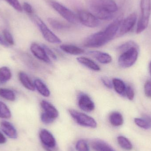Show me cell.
Returning a JSON list of instances; mask_svg holds the SVG:
<instances>
[{
  "label": "cell",
  "mask_w": 151,
  "mask_h": 151,
  "mask_svg": "<svg viewBox=\"0 0 151 151\" xmlns=\"http://www.w3.org/2000/svg\"><path fill=\"white\" fill-rule=\"evenodd\" d=\"M141 15L137 23L136 32L140 34L148 27L151 13V0H141Z\"/></svg>",
  "instance_id": "cell-1"
},
{
  "label": "cell",
  "mask_w": 151,
  "mask_h": 151,
  "mask_svg": "<svg viewBox=\"0 0 151 151\" xmlns=\"http://www.w3.org/2000/svg\"><path fill=\"white\" fill-rule=\"evenodd\" d=\"M30 17L37 25L43 38L47 41L52 43H60L62 42L61 40L47 27L46 24L39 17L34 14V13L30 15Z\"/></svg>",
  "instance_id": "cell-2"
},
{
  "label": "cell",
  "mask_w": 151,
  "mask_h": 151,
  "mask_svg": "<svg viewBox=\"0 0 151 151\" xmlns=\"http://www.w3.org/2000/svg\"><path fill=\"white\" fill-rule=\"evenodd\" d=\"M47 2L58 13L71 24H76L79 22L77 15L55 0H47Z\"/></svg>",
  "instance_id": "cell-3"
},
{
  "label": "cell",
  "mask_w": 151,
  "mask_h": 151,
  "mask_svg": "<svg viewBox=\"0 0 151 151\" xmlns=\"http://www.w3.org/2000/svg\"><path fill=\"white\" fill-rule=\"evenodd\" d=\"M138 51V47H133L122 53L118 60L119 65L123 68L132 66L137 60Z\"/></svg>",
  "instance_id": "cell-4"
},
{
  "label": "cell",
  "mask_w": 151,
  "mask_h": 151,
  "mask_svg": "<svg viewBox=\"0 0 151 151\" xmlns=\"http://www.w3.org/2000/svg\"><path fill=\"white\" fill-rule=\"evenodd\" d=\"M109 40L104 31L95 33L87 37L83 46L89 48H98L102 47L109 42Z\"/></svg>",
  "instance_id": "cell-5"
},
{
  "label": "cell",
  "mask_w": 151,
  "mask_h": 151,
  "mask_svg": "<svg viewBox=\"0 0 151 151\" xmlns=\"http://www.w3.org/2000/svg\"><path fill=\"white\" fill-rule=\"evenodd\" d=\"M69 112L71 117L79 125L92 128L96 127V122L92 117L73 109H69Z\"/></svg>",
  "instance_id": "cell-6"
},
{
  "label": "cell",
  "mask_w": 151,
  "mask_h": 151,
  "mask_svg": "<svg viewBox=\"0 0 151 151\" xmlns=\"http://www.w3.org/2000/svg\"><path fill=\"white\" fill-rule=\"evenodd\" d=\"M78 20L83 25L90 28L97 27L100 24L99 20L90 12L81 10L78 12Z\"/></svg>",
  "instance_id": "cell-7"
},
{
  "label": "cell",
  "mask_w": 151,
  "mask_h": 151,
  "mask_svg": "<svg viewBox=\"0 0 151 151\" xmlns=\"http://www.w3.org/2000/svg\"><path fill=\"white\" fill-rule=\"evenodd\" d=\"M137 19L136 13L134 12L122 20L116 36L121 37L130 32L135 25Z\"/></svg>",
  "instance_id": "cell-8"
},
{
  "label": "cell",
  "mask_w": 151,
  "mask_h": 151,
  "mask_svg": "<svg viewBox=\"0 0 151 151\" xmlns=\"http://www.w3.org/2000/svg\"><path fill=\"white\" fill-rule=\"evenodd\" d=\"M89 6L114 13L118 10V7L114 0H89Z\"/></svg>",
  "instance_id": "cell-9"
},
{
  "label": "cell",
  "mask_w": 151,
  "mask_h": 151,
  "mask_svg": "<svg viewBox=\"0 0 151 151\" xmlns=\"http://www.w3.org/2000/svg\"><path fill=\"white\" fill-rule=\"evenodd\" d=\"M78 105L80 109L87 112L94 111L95 104L91 98L85 93H79L78 96Z\"/></svg>",
  "instance_id": "cell-10"
},
{
  "label": "cell",
  "mask_w": 151,
  "mask_h": 151,
  "mask_svg": "<svg viewBox=\"0 0 151 151\" xmlns=\"http://www.w3.org/2000/svg\"><path fill=\"white\" fill-rule=\"evenodd\" d=\"M40 137L44 147L48 151H50L56 147V142L53 135L46 129H42L40 131Z\"/></svg>",
  "instance_id": "cell-11"
},
{
  "label": "cell",
  "mask_w": 151,
  "mask_h": 151,
  "mask_svg": "<svg viewBox=\"0 0 151 151\" xmlns=\"http://www.w3.org/2000/svg\"><path fill=\"white\" fill-rule=\"evenodd\" d=\"M30 50L33 55L39 60L43 61L46 63H51V61L44 48L38 43L35 42L32 43L30 47Z\"/></svg>",
  "instance_id": "cell-12"
},
{
  "label": "cell",
  "mask_w": 151,
  "mask_h": 151,
  "mask_svg": "<svg viewBox=\"0 0 151 151\" xmlns=\"http://www.w3.org/2000/svg\"><path fill=\"white\" fill-rule=\"evenodd\" d=\"M89 8L90 12L99 20H110L113 18L114 13L93 6H89Z\"/></svg>",
  "instance_id": "cell-13"
},
{
  "label": "cell",
  "mask_w": 151,
  "mask_h": 151,
  "mask_svg": "<svg viewBox=\"0 0 151 151\" xmlns=\"http://www.w3.org/2000/svg\"><path fill=\"white\" fill-rule=\"evenodd\" d=\"M41 106L44 111V113L51 119L55 120L58 117L59 113L57 109L49 102L42 100L41 102Z\"/></svg>",
  "instance_id": "cell-14"
},
{
  "label": "cell",
  "mask_w": 151,
  "mask_h": 151,
  "mask_svg": "<svg viewBox=\"0 0 151 151\" xmlns=\"http://www.w3.org/2000/svg\"><path fill=\"white\" fill-rule=\"evenodd\" d=\"M88 54L94 58L98 62L104 64H107L111 62L112 58L109 54L98 51H89Z\"/></svg>",
  "instance_id": "cell-15"
},
{
  "label": "cell",
  "mask_w": 151,
  "mask_h": 151,
  "mask_svg": "<svg viewBox=\"0 0 151 151\" xmlns=\"http://www.w3.org/2000/svg\"><path fill=\"white\" fill-rule=\"evenodd\" d=\"M1 128L3 132L10 138H17V130L11 123L5 121H2L1 123Z\"/></svg>",
  "instance_id": "cell-16"
},
{
  "label": "cell",
  "mask_w": 151,
  "mask_h": 151,
  "mask_svg": "<svg viewBox=\"0 0 151 151\" xmlns=\"http://www.w3.org/2000/svg\"><path fill=\"white\" fill-rule=\"evenodd\" d=\"M91 146L95 151H115L110 145L100 139L93 140Z\"/></svg>",
  "instance_id": "cell-17"
},
{
  "label": "cell",
  "mask_w": 151,
  "mask_h": 151,
  "mask_svg": "<svg viewBox=\"0 0 151 151\" xmlns=\"http://www.w3.org/2000/svg\"><path fill=\"white\" fill-rule=\"evenodd\" d=\"M19 78L20 82L26 88L32 91H35V88L34 83L26 73L24 72H20L19 73Z\"/></svg>",
  "instance_id": "cell-18"
},
{
  "label": "cell",
  "mask_w": 151,
  "mask_h": 151,
  "mask_svg": "<svg viewBox=\"0 0 151 151\" xmlns=\"http://www.w3.org/2000/svg\"><path fill=\"white\" fill-rule=\"evenodd\" d=\"M77 61L82 65L95 71H99L100 68L96 63L91 59L84 57H81L77 58Z\"/></svg>",
  "instance_id": "cell-19"
},
{
  "label": "cell",
  "mask_w": 151,
  "mask_h": 151,
  "mask_svg": "<svg viewBox=\"0 0 151 151\" xmlns=\"http://www.w3.org/2000/svg\"><path fill=\"white\" fill-rule=\"evenodd\" d=\"M60 48L65 53L72 55H76L84 53V50L83 49L74 45L63 44L60 46Z\"/></svg>",
  "instance_id": "cell-20"
},
{
  "label": "cell",
  "mask_w": 151,
  "mask_h": 151,
  "mask_svg": "<svg viewBox=\"0 0 151 151\" xmlns=\"http://www.w3.org/2000/svg\"><path fill=\"white\" fill-rule=\"evenodd\" d=\"M34 85L38 92L43 96L48 97L50 95V91L46 84L40 79L35 80Z\"/></svg>",
  "instance_id": "cell-21"
},
{
  "label": "cell",
  "mask_w": 151,
  "mask_h": 151,
  "mask_svg": "<svg viewBox=\"0 0 151 151\" xmlns=\"http://www.w3.org/2000/svg\"><path fill=\"white\" fill-rule=\"evenodd\" d=\"M113 87L117 93L122 96H126L127 86L124 82L119 78H114L112 80Z\"/></svg>",
  "instance_id": "cell-22"
},
{
  "label": "cell",
  "mask_w": 151,
  "mask_h": 151,
  "mask_svg": "<svg viewBox=\"0 0 151 151\" xmlns=\"http://www.w3.org/2000/svg\"><path fill=\"white\" fill-rule=\"evenodd\" d=\"M134 122L142 128L145 129L151 128V117L149 115H145L142 118H135Z\"/></svg>",
  "instance_id": "cell-23"
},
{
  "label": "cell",
  "mask_w": 151,
  "mask_h": 151,
  "mask_svg": "<svg viewBox=\"0 0 151 151\" xmlns=\"http://www.w3.org/2000/svg\"><path fill=\"white\" fill-rule=\"evenodd\" d=\"M110 123L114 127H119L123 124L124 120L120 113L117 111L112 112L109 116Z\"/></svg>",
  "instance_id": "cell-24"
},
{
  "label": "cell",
  "mask_w": 151,
  "mask_h": 151,
  "mask_svg": "<svg viewBox=\"0 0 151 151\" xmlns=\"http://www.w3.org/2000/svg\"><path fill=\"white\" fill-rule=\"evenodd\" d=\"M48 21L53 28L58 30H66L70 28V27L68 24H65L52 18H49Z\"/></svg>",
  "instance_id": "cell-25"
},
{
  "label": "cell",
  "mask_w": 151,
  "mask_h": 151,
  "mask_svg": "<svg viewBox=\"0 0 151 151\" xmlns=\"http://www.w3.org/2000/svg\"><path fill=\"white\" fill-rule=\"evenodd\" d=\"M12 74L10 70L6 66L0 68V83H4L10 80Z\"/></svg>",
  "instance_id": "cell-26"
},
{
  "label": "cell",
  "mask_w": 151,
  "mask_h": 151,
  "mask_svg": "<svg viewBox=\"0 0 151 151\" xmlns=\"http://www.w3.org/2000/svg\"><path fill=\"white\" fill-rule=\"evenodd\" d=\"M0 96L3 98L13 101L16 99V95L13 91L4 88H0Z\"/></svg>",
  "instance_id": "cell-27"
},
{
  "label": "cell",
  "mask_w": 151,
  "mask_h": 151,
  "mask_svg": "<svg viewBox=\"0 0 151 151\" xmlns=\"http://www.w3.org/2000/svg\"><path fill=\"white\" fill-rule=\"evenodd\" d=\"M117 140L119 145L124 150L130 151L133 149L132 143L127 137L121 136L118 137Z\"/></svg>",
  "instance_id": "cell-28"
},
{
  "label": "cell",
  "mask_w": 151,
  "mask_h": 151,
  "mask_svg": "<svg viewBox=\"0 0 151 151\" xmlns=\"http://www.w3.org/2000/svg\"><path fill=\"white\" fill-rule=\"evenodd\" d=\"M11 117V113L8 106L3 102L0 101V118L9 119Z\"/></svg>",
  "instance_id": "cell-29"
},
{
  "label": "cell",
  "mask_w": 151,
  "mask_h": 151,
  "mask_svg": "<svg viewBox=\"0 0 151 151\" xmlns=\"http://www.w3.org/2000/svg\"><path fill=\"white\" fill-rule=\"evenodd\" d=\"M133 47H138V45L134 42L132 41H129L127 42L126 43L122 44L119 47L117 48V50L119 52L121 53H123L124 51L128 50L129 49Z\"/></svg>",
  "instance_id": "cell-30"
},
{
  "label": "cell",
  "mask_w": 151,
  "mask_h": 151,
  "mask_svg": "<svg viewBox=\"0 0 151 151\" xmlns=\"http://www.w3.org/2000/svg\"><path fill=\"white\" fill-rule=\"evenodd\" d=\"M76 148L77 151H89V148L87 142L83 140L78 141L76 143Z\"/></svg>",
  "instance_id": "cell-31"
},
{
  "label": "cell",
  "mask_w": 151,
  "mask_h": 151,
  "mask_svg": "<svg viewBox=\"0 0 151 151\" xmlns=\"http://www.w3.org/2000/svg\"><path fill=\"white\" fill-rule=\"evenodd\" d=\"M5 1L17 11L21 12L23 10V8L20 5L18 0H5Z\"/></svg>",
  "instance_id": "cell-32"
},
{
  "label": "cell",
  "mask_w": 151,
  "mask_h": 151,
  "mask_svg": "<svg viewBox=\"0 0 151 151\" xmlns=\"http://www.w3.org/2000/svg\"><path fill=\"white\" fill-rule=\"evenodd\" d=\"M3 33L4 37L7 43L9 45H13L14 44V41L11 34L7 30H4Z\"/></svg>",
  "instance_id": "cell-33"
},
{
  "label": "cell",
  "mask_w": 151,
  "mask_h": 151,
  "mask_svg": "<svg viewBox=\"0 0 151 151\" xmlns=\"http://www.w3.org/2000/svg\"><path fill=\"white\" fill-rule=\"evenodd\" d=\"M126 96L129 100H132L134 97V92L133 88L130 86H127L126 90Z\"/></svg>",
  "instance_id": "cell-34"
},
{
  "label": "cell",
  "mask_w": 151,
  "mask_h": 151,
  "mask_svg": "<svg viewBox=\"0 0 151 151\" xmlns=\"http://www.w3.org/2000/svg\"><path fill=\"white\" fill-rule=\"evenodd\" d=\"M144 89L145 96L151 98V81H147L145 82Z\"/></svg>",
  "instance_id": "cell-35"
},
{
  "label": "cell",
  "mask_w": 151,
  "mask_h": 151,
  "mask_svg": "<svg viewBox=\"0 0 151 151\" xmlns=\"http://www.w3.org/2000/svg\"><path fill=\"white\" fill-rule=\"evenodd\" d=\"M23 8L26 13H27L29 16L32 15L34 13L32 7L31 6V4H29L28 3H24L23 4Z\"/></svg>",
  "instance_id": "cell-36"
},
{
  "label": "cell",
  "mask_w": 151,
  "mask_h": 151,
  "mask_svg": "<svg viewBox=\"0 0 151 151\" xmlns=\"http://www.w3.org/2000/svg\"><path fill=\"white\" fill-rule=\"evenodd\" d=\"M42 47L44 48L45 51H46V53H47L48 56H49L50 57H51L54 60H55L57 59V56L55 55V53L49 47H48L46 45H44V44H42Z\"/></svg>",
  "instance_id": "cell-37"
},
{
  "label": "cell",
  "mask_w": 151,
  "mask_h": 151,
  "mask_svg": "<svg viewBox=\"0 0 151 151\" xmlns=\"http://www.w3.org/2000/svg\"><path fill=\"white\" fill-rule=\"evenodd\" d=\"M41 119L43 123L47 124H50L55 121L48 116L44 112L42 113L41 115Z\"/></svg>",
  "instance_id": "cell-38"
},
{
  "label": "cell",
  "mask_w": 151,
  "mask_h": 151,
  "mask_svg": "<svg viewBox=\"0 0 151 151\" xmlns=\"http://www.w3.org/2000/svg\"><path fill=\"white\" fill-rule=\"evenodd\" d=\"M101 81L106 88L110 89L113 88L112 82L111 81V80L108 77L106 76H103L101 78Z\"/></svg>",
  "instance_id": "cell-39"
},
{
  "label": "cell",
  "mask_w": 151,
  "mask_h": 151,
  "mask_svg": "<svg viewBox=\"0 0 151 151\" xmlns=\"http://www.w3.org/2000/svg\"><path fill=\"white\" fill-rule=\"evenodd\" d=\"M0 44L5 47H9V44L5 41L4 37L0 34Z\"/></svg>",
  "instance_id": "cell-40"
},
{
  "label": "cell",
  "mask_w": 151,
  "mask_h": 151,
  "mask_svg": "<svg viewBox=\"0 0 151 151\" xmlns=\"http://www.w3.org/2000/svg\"><path fill=\"white\" fill-rule=\"evenodd\" d=\"M6 138L0 132V144H3L6 142Z\"/></svg>",
  "instance_id": "cell-41"
},
{
  "label": "cell",
  "mask_w": 151,
  "mask_h": 151,
  "mask_svg": "<svg viewBox=\"0 0 151 151\" xmlns=\"http://www.w3.org/2000/svg\"><path fill=\"white\" fill-rule=\"evenodd\" d=\"M149 69H150V75L151 76V61L150 63V65H149Z\"/></svg>",
  "instance_id": "cell-42"
}]
</instances>
